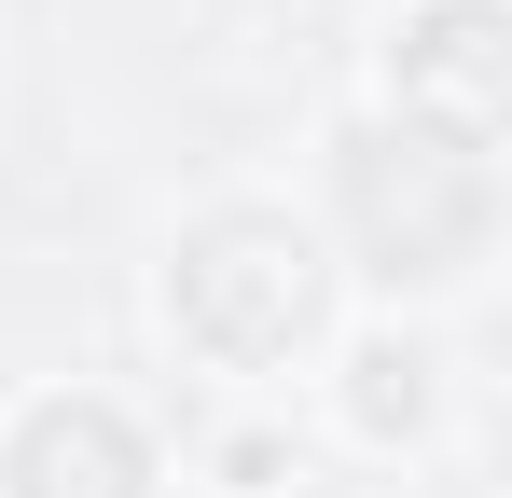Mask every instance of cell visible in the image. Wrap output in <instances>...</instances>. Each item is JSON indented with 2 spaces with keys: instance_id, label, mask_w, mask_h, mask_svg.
Wrapping results in <instances>:
<instances>
[{
  "instance_id": "obj_1",
  "label": "cell",
  "mask_w": 512,
  "mask_h": 498,
  "mask_svg": "<svg viewBox=\"0 0 512 498\" xmlns=\"http://www.w3.org/2000/svg\"><path fill=\"white\" fill-rule=\"evenodd\" d=\"M499 139H457V125H416V111H374L333 166V236L360 277L388 291H471L485 249H499Z\"/></svg>"
},
{
  "instance_id": "obj_2",
  "label": "cell",
  "mask_w": 512,
  "mask_h": 498,
  "mask_svg": "<svg viewBox=\"0 0 512 498\" xmlns=\"http://www.w3.org/2000/svg\"><path fill=\"white\" fill-rule=\"evenodd\" d=\"M333 319V249L291 208H208L167 249V332L208 374H291Z\"/></svg>"
},
{
  "instance_id": "obj_3",
  "label": "cell",
  "mask_w": 512,
  "mask_h": 498,
  "mask_svg": "<svg viewBox=\"0 0 512 498\" xmlns=\"http://www.w3.org/2000/svg\"><path fill=\"white\" fill-rule=\"evenodd\" d=\"M0 498H153V443L97 388H42L0 429Z\"/></svg>"
},
{
  "instance_id": "obj_4",
  "label": "cell",
  "mask_w": 512,
  "mask_h": 498,
  "mask_svg": "<svg viewBox=\"0 0 512 498\" xmlns=\"http://www.w3.org/2000/svg\"><path fill=\"white\" fill-rule=\"evenodd\" d=\"M499 0H416L388 28V111L457 125V139H499Z\"/></svg>"
},
{
  "instance_id": "obj_5",
  "label": "cell",
  "mask_w": 512,
  "mask_h": 498,
  "mask_svg": "<svg viewBox=\"0 0 512 498\" xmlns=\"http://www.w3.org/2000/svg\"><path fill=\"white\" fill-rule=\"evenodd\" d=\"M333 415L374 443V457H388V443H429V415H443V346H429V332H402V319H374L360 346H346Z\"/></svg>"
},
{
  "instance_id": "obj_6",
  "label": "cell",
  "mask_w": 512,
  "mask_h": 498,
  "mask_svg": "<svg viewBox=\"0 0 512 498\" xmlns=\"http://www.w3.org/2000/svg\"><path fill=\"white\" fill-rule=\"evenodd\" d=\"M277 471H291L277 429H236V443H222V485H236V498H277Z\"/></svg>"
}]
</instances>
